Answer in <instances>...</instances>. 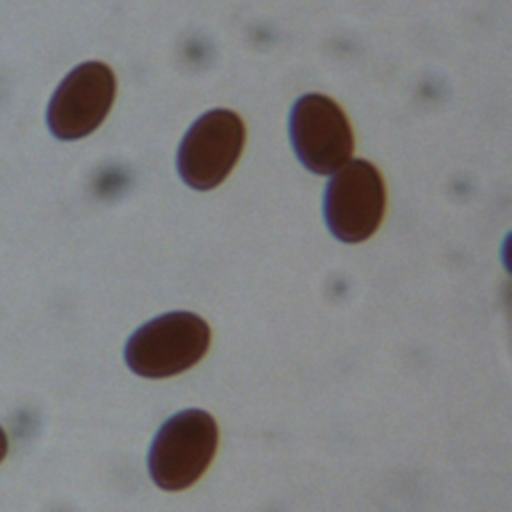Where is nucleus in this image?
<instances>
[{
  "mask_svg": "<svg viewBox=\"0 0 512 512\" xmlns=\"http://www.w3.org/2000/svg\"><path fill=\"white\" fill-rule=\"evenodd\" d=\"M210 346V328L194 312L160 314L134 330L124 346L128 368L144 378H168L192 368Z\"/></svg>",
  "mask_w": 512,
  "mask_h": 512,
  "instance_id": "nucleus-1",
  "label": "nucleus"
},
{
  "mask_svg": "<svg viewBox=\"0 0 512 512\" xmlns=\"http://www.w3.org/2000/svg\"><path fill=\"white\" fill-rule=\"evenodd\" d=\"M288 134L300 164L314 174H332L352 156L350 122L342 108L324 94H304L294 102Z\"/></svg>",
  "mask_w": 512,
  "mask_h": 512,
  "instance_id": "nucleus-5",
  "label": "nucleus"
},
{
  "mask_svg": "<svg viewBox=\"0 0 512 512\" xmlns=\"http://www.w3.org/2000/svg\"><path fill=\"white\" fill-rule=\"evenodd\" d=\"M384 206V180L368 160H348L332 172L324 190V220L338 240H368L380 226Z\"/></svg>",
  "mask_w": 512,
  "mask_h": 512,
  "instance_id": "nucleus-3",
  "label": "nucleus"
},
{
  "mask_svg": "<svg viewBox=\"0 0 512 512\" xmlns=\"http://www.w3.org/2000/svg\"><path fill=\"white\" fill-rule=\"evenodd\" d=\"M246 138L232 110L216 108L192 122L176 152V170L194 190L216 188L236 166Z\"/></svg>",
  "mask_w": 512,
  "mask_h": 512,
  "instance_id": "nucleus-4",
  "label": "nucleus"
},
{
  "mask_svg": "<svg viewBox=\"0 0 512 512\" xmlns=\"http://www.w3.org/2000/svg\"><path fill=\"white\" fill-rule=\"evenodd\" d=\"M218 446V426L200 408L170 416L156 432L148 450V472L162 490H184L208 468Z\"/></svg>",
  "mask_w": 512,
  "mask_h": 512,
  "instance_id": "nucleus-2",
  "label": "nucleus"
},
{
  "mask_svg": "<svg viewBox=\"0 0 512 512\" xmlns=\"http://www.w3.org/2000/svg\"><path fill=\"white\" fill-rule=\"evenodd\" d=\"M116 94L114 72L102 62L76 66L58 84L48 104L50 132L60 140H78L94 132L110 112Z\"/></svg>",
  "mask_w": 512,
  "mask_h": 512,
  "instance_id": "nucleus-6",
  "label": "nucleus"
},
{
  "mask_svg": "<svg viewBox=\"0 0 512 512\" xmlns=\"http://www.w3.org/2000/svg\"><path fill=\"white\" fill-rule=\"evenodd\" d=\"M6 454H8V436L0 426V462L6 458Z\"/></svg>",
  "mask_w": 512,
  "mask_h": 512,
  "instance_id": "nucleus-7",
  "label": "nucleus"
}]
</instances>
